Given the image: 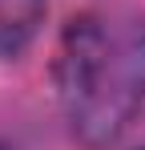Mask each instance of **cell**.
<instances>
[{"label":"cell","mask_w":145,"mask_h":150,"mask_svg":"<svg viewBox=\"0 0 145 150\" xmlns=\"http://www.w3.org/2000/svg\"><path fill=\"white\" fill-rule=\"evenodd\" d=\"M56 89L85 150L121 142L145 110V16L85 12L69 21L56 53Z\"/></svg>","instance_id":"1"},{"label":"cell","mask_w":145,"mask_h":150,"mask_svg":"<svg viewBox=\"0 0 145 150\" xmlns=\"http://www.w3.org/2000/svg\"><path fill=\"white\" fill-rule=\"evenodd\" d=\"M48 0H0V57H16L28 49L45 21Z\"/></svg>","instance_id":"2"},{"label":"cell","mask_w":145,"mask_h":150,"mask_svg":"<svg viewBox=\"0 0 145 150\" xmlns=\"http://www.w3.org/2000/svg\"><path fill=\"white\" fill-rule=\"evenodd\" d=\"M141 150H145V146H141Z\"/></svg>","instance_id":"3"}]
</instances>
